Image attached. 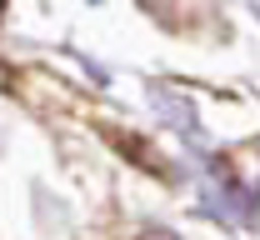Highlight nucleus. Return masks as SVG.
<instances>
[{"instance_id": "f257e3e1", "label": "nucleus", "mask_w": 260, "mask_h": 240, "mask_svg": "<svg viewBox=\"0 0 260 240\" xmlns=\"http://www.w3.org/2000/svg\"><path fill=\"white\" fill-rule=\"evenodd\" d=\"M145 240H170V235H160V230H150V235H145Z\"/></svg>"}, {"instance_id": "f03ea898", "label": "nucleus", "mask_w": 260, "mask_h": 240, "mask_svg": "<svg viewBox=\"0 0 260 240\" xmlns=\"http://www.w3.org/2000/svg\"><path fill=\"white\" fill-rule=\"evenodd\" d=\"M0 10H5V0H0Z\"/></svg>"}]
</instances>
